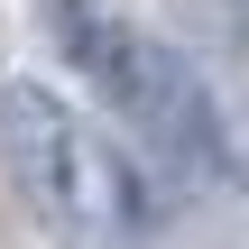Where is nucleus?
<instances>
[{"label":"nucleus","mask_w":249,"mask_h":249,"mask_svg":"<svg viewBox=\"0 0 249 249\" xmlns=\"http://www.w3.org/2000/svg\"><path fill=\"white\" fill-rule=\"evenodd\" d=\"M46 18H55V37L83 55V74L120 102V120L157 148V157H176L185 176H213L222 166V139H213V111H203V92H194V74L166 55V46H148V37H129L102 0H46Z\"/></svg>","instance_id":"obj_1"},{"label":"nucleus","mask_w":249,"mask_h":249,"mask_svg":"<svg viewBox=\"0 0 249 249\" xmlns=\"http://www.w3.org/2000/svg\"><path fill=\"white\" fill-rule=\"evenodd\" d=\"M9 148H18V176H28V203L46 213V231L65 249H129L139 240V194L129 176L111 166L102 139L74 129V111L37 83L9 92Z\"/></svg>","instance_id":"obj_2"}]
</instances>
